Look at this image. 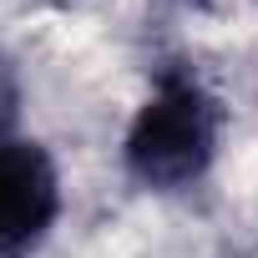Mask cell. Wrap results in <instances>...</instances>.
<instances>
[{"label": "cell", "mask_w": 258, "mask_h": 258, "mask_svg": "<svg viewBox=\"0 0 258 258\" xmlns=\"http://www.w3.org/2000/svg\"><path fill=\"white\" fill-rule=\"evenodd\" d=\"M0 258H16V253H0Z\"/></svg>", "instance_id": "cell-4"}, {"label": "cell", "mask_w": 258, "mask_h": 258, "mask_svg": "<svg viewBox=\"0 0 258 258\" xmlns=\"http://www.w3.org/2000/svg\"><path fill=\"white\" fill-rule=\"evenodd\" d=\"M11 116H16V81H11L6 61H0V132L11 126Z\"/></svg>", "instance_id": "cell-3"}, {"label": "cell", "mask_w": 258, "mask_h": 258, "mask_svg": "<svg viewBox=\"0 0 258 258\" xmlns=\"http://www.w3.org/2000/svg\"><path fill=\"white\" fill-rule=\"evenodd\" d=\"M218 152V106L198 81L167 76L126 132V167L147 187H187Z\"/></svg>", "instance_id": "cell-1"}, {"label": "cell", "mask_w": 258, "mask_h": 258, "mask_svg": "<svg viewBox=\"0 0 258 258\" xmlns=\"http://www.w3.org/2000/svg\"><path fill=\"white\" fill-rule=\"evenodd\" d=\"M61 182L36 142H0V253H21L51 228Z\"/></svg>", "instance_id": "cell-2"}]
</instances>
